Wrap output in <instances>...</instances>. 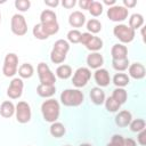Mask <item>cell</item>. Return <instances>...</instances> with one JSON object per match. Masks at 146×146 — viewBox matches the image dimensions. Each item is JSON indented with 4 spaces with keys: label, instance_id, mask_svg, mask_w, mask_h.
I'll return each mask as SVG.
<instances>
[{
    "label": "cell",
    "instance_id": "277c9868",
    "mask_svg": "<svg viewBox=\"0 0 146 146\" xmlns=\"http://www.w3.org/2000/svg\"><path fill=\"white\" fill-rule=\"evenodd\" d=\"M113 34L116 39H119L121 42L123 43H129L131 42L135 36H136V32L135 30H132L131 27H129L125 24H119L116 26H114L113 29Z\"/></svg>",
    "mask_w": 146,
    "mask_h": 146
},
{
    "label": "cell",
    "instance_id": "ffe728a7",
    "mask_svg": "<svg viewBox=\"0 0 146 146\" xmlns=\"http://www.w3.org/2000/svg\"><path fill=\"white\" fill-rule=\"evenodd\" d=\"M56 92V88L55 86H49V84H39L36 87V94L40 97L43 98H50L51 96H54Z\"/></svg>",
    "mask_w": 146,
    "mask_h": 146
},
{
    "label": "cell",
    "instance_id": "f1b7e54d",
    "mask_svg": "<svg viewBox=\"0 0 146 146\" xmlns=\"http://www.w3.org/2000/svg\"><path fill=\"white\" fill-rule=\"evenodd\" d=\"M87 30L89 33L96 34L102 31V23L96 18H91L87 22Z\"/></svg>",
    "mask_w": 146,
    "mask_h": 146
},
{
    "label": "cell",
    "instance_id": "44dd1931",
    "mask_svg": "<svg viewBox=\"0 0 146 146\" xmlns=\"http://www.w3.org/2000/svg\"><path fill=\"white\" fill-rule=\"evenodd\" d=\"M15 114V105L9 102V100H5L2 102L1 106H0V115L2 117L9 119Z\"/></svg>",
    "mask_w": 146,
    "mask_h": 146
},
{
    "label": "cell",
    "instance_id": "60d3db41",
    "mask_svg": "<svg viewBox=\"0 0 146 146\" xmlns=\"http://www.w3.org/2000/svg\"><path fill=\"white\" fill-rule=\"evenodd\" d=\"M90 5H91V0H80L79 1V6H80L81 9L88 10L89 7H90Z\"/></svg>",
    "mask_w": 146,
    "mask_h": 146
},
{
    "label": "cell",
    "instance_id": "e575fe53",
    "mask_svg": "<svg viewBox=\"0 0 146 146\" xmlns=\"http://www.w3.org/2000/svg\"><path fill=\"white\" fill-rule=\"evenodd\" d=\"M105 107H106V110L108 111V112H112V113H114V112H117L119 110H120V107H121V105L115 100V99H113L112 97H108L107 99H105Z\"/></svg>",
    "mask_w": 146,
    "mask_h": 146
},
{
    "label": "cell",
    "instance_id": "c3c4849f",
    "mask_svg": "<svg viewBox=\"0 0 146 146\" xmlns=\"http://www.w3.org/2000/svg\"><path fill=\"white\" fill-rule=\"evenodd\" d=\"M65 146H71V145H65Z\"/></svg>",
    "mask_w": 146,
    "mask_h": 146
},
{
    "label": "cell",
    "instance_id": "4316f807",
    "mask_svg": "<svg viewBox=\"0 0 146 146\" xmlns=\"http://www.w3.org/2000/svg\"><path fill=\"white\" fill-rule=\"evenodd\" d=\"M52 22H57V16L54 10L46 9L40 14V23L44 24V23H52Z\"/></svg>",
    "mask_w": 146,
    "mask_h": 146
},
{
    "label": "cell",
    "instance_id": "1f68e13d",
    "mask_svg": "<svg viewBox=\"0 0 146 146\" xmlns=\"http://www.w3.org/2000/svg\"><path fill=\"white\" fill-rule=\"evenodd\" d=\"M103 9H104L103 3L98 2V1H91V5H90L88 11L90 13L91 16H94V17H98V16L102 15Z\"/></svg>",
    "mask_w": 146,
    "mask_h": 146
},
{
    "label": "cell",
    "instance_id": "ee69618b",
    "mask_svg": "<svg viewBox=\"0 0 146 146\" xmlns=\"http://www.w3.org/2000/svg\"><path fill=\"white\" fill-rule=\"evenodd\" d=\"M123 146H137V143L132 138H124L123 140Z\"/></svg>",
    "mask_w": 146,
    "mask_h": 146
},
{
    "label": "cell",
    "instance_id": "52a82bcc",
    "mask_svg": "<svg viewBox=\"0 0 146 146\" xmlns=\"http://www.w3.org/2000/svg\"><path fill=\"white\" fill-rule=\"evenodd\" d=\"M36 72H38V76H39V80H40L41 84L55 86L56 76L46 63H39L38 67H36Z\"/></svg>",
    "mask_w": 146,
    "mask_h": 146
},
{
    "label": "cell",
    "instance_id": "9c48e42d",
    "mask_svg": "<svg viewBox=\"0 0 146 146\" xmlns=\"http://www.w3.org/2000/svg\"><path fill=\"white\" fill-rule=\"evenodd\" d=\"M15 115L16 120L19 123H27L31 120V107L26 102H18L17 105L15 106Z\"/></svg>",
    "mask_w": 146,
    "mask_h": 146
},
{
    "label": "cell",
    "instance_id": "5b68a950",
    "mask_svg": "<svg viewBox=\"0 0 146 146\" xmlns=\"http://www.w3.org/2000/svg\"><path fill=\"white\" fill-rule=\"evenodd\" d=\"M18 70V57L14 52H9L6 55L2 66V73L7 78H11L17 73Z\"/></svg>",
    "mask_w": 146,
    "mask_h": 146
},
{
    "label": "cell",
    "instance_id": "7bdbcfd3",
    "mask_svg": "<svg viewBox=\"0 0 146 146\" xmlns=\"http://www.w3.org/2000/svg\"><path fill=\"white\" fill-rule=\"evenodd\" d=\"M44 5L50 8H55L59 5V1L58 0H44Z\"/></svg>",
    "mask_w": 146,
    "mask_h": 146
},
{
    "label": "cell",
    "instance_id": "f6af8a7d",
    "mask_svg": "<svg viewBox=\"0 0 146 146\" xmlns=\"http://www.w3.org/2000/svg\"><path fill=\"white\" fill-rule=\"evenodd\" d=\"M104 5H107V6H114L115 5V0H104Z\"/></svg>",
    "mask_w": 146,
    "mask_h": 146
},
{
    "label": "cell",
    "instance_id": "d6986e66",
    "mask_svg": "<svg viewBox=\"0 0 146 146\" xmlns=\"http://www.w3.org/2000/svg\"><path fill=\"white\" fill-rule=\"evenodd\" d=\"M90 99L95 105H102L105 102V92L99 87H95L90 90Z\"/></svg>",
    "mask_w": 146,
    "mask_h": 146
},
{
    "label": "cell",
    "instance_id": "484cf974",
    "mask_svg": "<svg viewBox=\"0 0 146 146\" xmlns=\"http://www.w3.org/2000/svg\"><path fill=\"white\" fill-rule=\"evenodd\" d=\"M72 67L70 66V65H59L58 67H57V70H56V75H57V78H59V79H62V80H66V79H68V78H71V75H72Z\"/></svg>",
    "mask_w": 146,
    "mask_h": 146
},
{
    "label": "cell",
    "instance_id": "7dc6e473",
    "mask_svg": "<svg viewBox=\"0 0 146 146\" xmlns=\"http://www.w3.org/2000/svg\"><path fill=\"white\" fill-rule=\"evenodd\" d=\"M0 23H1V13H0Z\"/></svg>",
    "mask_w": 146,
    "mask_h": 146
},
{
    "label": "cell",
    "instance_id": "4fadbf2b",
    "mask_svg": "<svg viewBox=\"0 0 146 146\" xmlns=\"http://www.w3.org/2000/svg\"><path fill=\"white\" fill-rule=\"evenodd\" d=\"M94 78H95V81L96 83L100 87H107L111 82V76H110V73L105 68H98L96 70V72L94 73Z\"/></svg>",
    "mask_w": 146,
    "mask_h": 146
},
{
    "label": "cell",
    "instance_id": "8fae6325",
    "mask_svg": "<svg viewBox=\"0 0 146 146\" xmlns=\"http://www.w3.org/2000/svg\"><path fill=\"white\" fill-rule=\"evenodd\" d=\"M129 11L123 6L114 5L107 9V17L113 22H122L125 18H128Z\"/></svg>",
    "mask_w": 146,
    "mask_h": 146
},
{
    "label": "cell",
    "instance_id": "ab89813d",
    "mask_svg": "<svg viewBox=\"0 0 146 146\" xmlns=\"http://www.w3.org/2000/svg\"><path fill=\"white\" fill-rule=\"evenodd\" d=\"M62 5H63L64 8L71 9V8H73V7L76 5V1H75V0H63V1H62Z\"/></svg>",
    "mask_w": 146,
    "mask_h": 146
},
{
    "label": "cell",
    "instance_id": "83f0119b",
    "mask_svg": "<svg viewBox=\"0 0 146 146\" xmlns=\"http://www.w3.org/2000/svg\"><path fill=\"white\" fill-rule=\"evenodd\" d=\"M113 99H115L120 105L124 104L127 102V98H128V94L125 91V89L123 88H116L113 90V94L111 96Z\"/></svg>",
    "mask_w": 146,
    "mask_h": 146
},
{
    "label": "cell",
    "instance_id": "f35d334b",
    "mask_svg": "<svg viewBox=\"0 0 146 146\" xmlns=\"http://www.w3.org/2000/svg\"><path fill=\"white\" fill-rule=\"evenodd\" d=\"M137 141H138V144L141 145V146H145V145H146V130H145V129L138 132Z\"/></svg>",
    "mask_w": 146,
    "mask_h": 146
},
{
    "label": "cell",
    "instance_id": "ac0fdd59",
    "mask_svg": "<svg viewBox=\"0 0 146 146\" xmlns=\"http://www.w3.org/2000/svg\"><path fill=\"white\" fill-rule=\"evenodd\" d=\"M103 63H104V58L99 52H91L87 57V64L90 68L98 70L102 67Z\"/></svg>",
    "mask_w": 146,
    "mask_h": 146
},
{
    "label": "cell",
    "instance_id": "7a4b0ae2",
    "mask_svg": "<svg viewBox=\"0 0 146 146\" xmlns=\"http://www.w3.org/2000/svg\"><path fill=\"white\" fill-rule=\"evenodd\" d=\"M84 100L83 92L79 89H65L60 94V102L64 106L76 107L81 105Z\"/></svg>",
    "mask_w": 146,
    "mask_h": 146
},
{
    "label": "cell",
    "instance_id": "7c38bea8",
    "mask_svg": "<svg viewBox=\"0 0 146 146\" xmlns=\"http://www.w3.org/2000/svg\"><path fill=\"white\" fill-rule=\"evenodd\" d=\"M24 83L21 78H14L7 89V96L11 99H18L23 94Z\"/></svg>",
    "mask_w": 146,
    "mask_h": 146
},
{
    "label": "cell",
    "instance_id": "4dcf8cb0",
    "mask_svg": "<svg viewBox=\"0 0 146 146\" xmlns=\"http://www.w3.org/2000/svg\"><path fill=\"white\" fill-rule=\"evenodd\" d=\"M40 24L42 25V29H43V31L47 33V35H48V36L56 34V33L58 32V30H59V25H58V22H52V23H44V24L40 23Z\"/></svg>",
    "mask_w": 146,
    "mask_h": 146
},
{
    "label": "cell",
    "instance_id": "9a60e30c",
    "mask_svg": "<svg viewBox=\"0 0 146 146\" xmlns=\"http://www.w3.org/2000/svg\"><path fill=\"white\" fill-rule=\"evenodd\" d=\"M131 120H132V115H131V113H130L129 111H127V110L120 111V112L116 114V116H115V123H116V125L120 127V128H125V127H128V125L130 124Z\"/></svg>",
    "mask_w": 146,
    "mask_h": 146
},
{
    "label": "cell",
    "instance_id": "3957f363",
    "mask_svg": "<svg viewBox=\"0 0 146 146\" xmlns=\"http://www.w3.org/2000/svg\"><path fill=\"white\" fill-rule=\"evenodd\" d=\"M70 50V44L66 40L59 39L54 43L52 50L50 52V60L54 64H62L66 59V55Z\"/></svg>",
    "mask_w": 146,
    "mask_h": 146
},
{
    "label": "cell",
    "instance_id": "836d02e7",
    "mask_svg": "<svg viewBox=\"0 0 146 146\" xmlns=\"http://www.w3.org/2000/svg\"><path fill=\"white\" fill-rule=\"evenodd\" d=\"M32 33H33L34 38H36V39H39V40H46V39L49 38V36L47 35V33L43 31L42 25H41L40 23H38V24L34 25V27H33V30H32Z\"/></svg>",
    "mask_w": 146,
    "mask_h": 146
},
{
    "label": "cell",
    "instance_id": "8992f818",
    "mask_svg": "<svg viewBox=\"0 0 146 146\" xmlns=\"http://www.w3.org/2000/svg\"><path fill=\"white\" fill-rule=\"evenodd\" d=\"M80 43H82L83 46H86V48L88 50H91L94 52H97L98 50H100L103 48V40L98 36H95L94 34H91L89 32L81 34Z\"/></svg>",
    "mask_w": 146,
    "mask_h": 146
},
{
    "label": "cell",
    "instance_id": "cb8c5ba5",
    "mask_svg": "<svg viewBox=\"0 0 146 146\" xmlns=\"http://www.w3.org/2000/svg\"><path fill=\"white\" fill-rule=\"evenodd\" d=\"M129 82H130V79H129L128 74H125V73H116L113 76V83L117 88H123V87L128 86Z\"/></svg>",
    "mask_w": 146,
    "mask_h": 146
},
{
    "label": "cell",
    "instance_id": "d4e9b609",
    "mask_svg": "<svg viewBox=\"0 0 146 146\" xmlns=\"http://www.w3.org/2000/svg\"><path fill=\"white\" fill-rule=\"evenodd\" d=\"M144 24V17L143 15L140 14H132L129 18V27H131L132 30H137V29H140Z\"/></svg>",
    "mask_w": 146,
    "mask_h": 146
},
{
    "label": "cell",
    "instance_id": "b9f144b4",
    "mask_svg": "<svg viewBox=\"0 0 146 146\" xmlns=\"http://www.w3.org/2000/svg\"><path fill=\"white\" fill-rule=\"evenodd\" d=\"M137 5L136 0H123V7L129 9V8H133Z\"/></svg>",
    "mask_w": 146,
    "mask_h": 146
},
{
    "label": "cell",
    "instance_id": "bcb514c9",
    "mask_svg": "<svg viewBox=\"0 0 146 146\" xmlns=\"http://www.w3.org/2000/svg\"><path fill=\"white\" fill-rule=\"evenodd\" d=\"M80 146H91V145H90V144H87V143H86V144H81Z\"/></svg>",
    "mask_w": 146,
    "mask_h": 146
},
{
    "label": "cell",
    "instance_id": "d6a6232c",
    "mask_svg": "<svg viewBox=\"0 0 146 146\" xmlns=\"http://www.w3.org/2000/svg\"><path fill=\"white\" fill-rule=\"evenodd\" d=\"M129 127H130V130H131L132 132H139V131H141V130L145 129V127H146V122H145L144 119L131 120Z\"/></svg>",
    "mask_w": 146,
    "mask_h": 146
},
{
    "label": "cell",
    "instance_id": "6da1fadb",
    "mask_svg": "<svg viewBox=\"0 0 146 146\" xmlns=\"http://www.w3.org/2000/svg\"><path fill=\"white\" fill-rule=\"evenodd\" d=\"M41 113H42L44 121L50 122V123L56 122L60 113L59 103L54 98H49L44 100L41 105Z\"/></svg>",
    "mask_w": 146,
    "mask_h": 146
},
{
    "label": "cell",
    "instance_id": "603a6c76",
    "mask_svg": "<svg viewBox=\"0 0 146 146\" xmlns=\"http://www.w3.org/2000/svg\"><path fill=\"white\" fill-rule=\"evenodd\" d=\"M34 73V67L29 64V63H24L18 67V75L21 76V79H30Z\"/></svg>",
    "mask_w": 146,
    "mask_h": 146
},
{
    "label": "cell",
    "instance_id": "2e32d148",
    "mask_svg": "<svg viewBox=\"0 0 146 146\" xmlns=\"http://www.w3.org/2000/svg\"><path fill=\"white\" fill-rule=\"evenodd\" d=\"M68 23L72 27H81L86 23V16L82 11L75 10L68 16Z\"/></svg>",
    "mask_w": 146,
    "mask_h": 146
},
{
    "label": "cell",
    "instance_id": "d590c367",
    "mask_svg": "<svg viewBox=\"0 0 146 146\" xmlns=\"http://www.w3.org/2000/svg\"><path fill=\"white\" fill-rule=\"evenodd\" d=\"M81 32L79 30H71L67 33V40L72 43H79L81 40Z\"/></svg>",
    "mask_w": 146,
    "mask_h": 146
},
{
    "label": "cell",
    "instance_id": "ba28073f",
    "mask_svg": "<svg viewBox=\"0 0 146 146\" xmlns=\"http://www.w3.org/2000/svg\"><path fill=\"white\" fill-rule=\"evenodd\" d=\"M10 29L15 35H18V36L25 35L27 32V23H26L25 17L21 14H15L11 17Z\"/></svg>",
    "mask_w": 146,
    "mask_h": 146
},
{
    "label": "cell",
    "instance_id": "7402d4cb",
    "mask_svg": "<svg viewBox=\"0 0 146 146\" xmlns=\"http://www.w3.org/2000/svg\"><path fill=\"white\" fill-rule=\"evenodd\" d=\"M49 131H50V135L52 137L60 138V137H63L65 135L66 129H65V127H64L63 123H60V122H52L51 125H50Z\"/></svg>",
    "mask_w": 146,
    "mask_h": 146
},
{
    "label": "cell",
    "instance_id": "f546056e",
    "mask_svg": "<svg viewBox=\"0 0 146 146\" xmlns=\"http://www.w3.org/2000/svg\"><path fill=\"white\" fill-rule=\"evenodd\" d=\"M129 65H130V63H129L128 58H124V59H112V66L117 72L125 71L129 67Z\"/></svg>",
    "mask_w": 146,
    "mask_h": 146
},
{
    "label": "cell",
    "instance_id": "5bb4252c",
    "mask_svg": "<svg viewBox=\"0 0 146 146\" xmlns=\"http://www.w3.org/2000/svg\"><path fill=\"white\" fill-rule=\"evenodd\" d=\"M128 72H129V75L132 78V79H136V80H140L145 76L146 74V70H145V66L141 64V63H133V64H130L129 67H128Z\"/></svg>",
    "mask_w": 146,
    "mask_h": 146
},
{
    "label": "cell",
    "instance_id": "30bf717a",
    "mask_svg": "<svg viewBox=\"0 0 146 146\" xmlns=\"http://www.w3.org/2000/svg\"><path fill=\"white\" fill-rule=\"evenodd\" d=\"M90 78H91V72L88 67H79L74 72V75L72 78V83L74 87L81 88L88 83Z\"/></svg>",
    "mask_w": 146,
    "mask_h": 146
},
{
    "label": "cell",
    "instance_id": "8d00e7d4",
    "mask_svg": "<svg viewBox=\"0 0 146 146\" xmlns=\"http://www.w3.org/2000/svg\"><path fill=\"white\" fill-rule=\"evenodd\" d=\"M15 7H16V9H18L22 13L27 11L31 7V1L30 0H16L15 1Z\"/></svg>",
    "mask_w": 146,
    "mask_h": 146
},
{
    "label": "cell",
    "instance_id": "e0dca14e",
    "mask_svg": "<svg viewBox=\"0 0 146 146\" xmlns=\"http://www.w3.org/2000/svg\"><path fill=\"white\" fill-rule=\"evenodd\" d=\"M128 48L121 43H115L111 49L112 59H124L128 58Z\"/></svg>",
    "mask_w": 146,
    "mask_h": 146
},
{
    "label": "cell",
    "instance_id": "74e56055",
    "mask_svg": "<svg viewBox=\"0 0 146 146\" xmlns=\"http://www.w3.org/2000/svg\"><path fill=\"white\" fill-rule=\"evenodd\" d=\"M123 140L124 138L121 135H114L107 146H123Z\"/></svg>",
    "mask_w": 146,
    "mask_h": 146
}]
</instances>
